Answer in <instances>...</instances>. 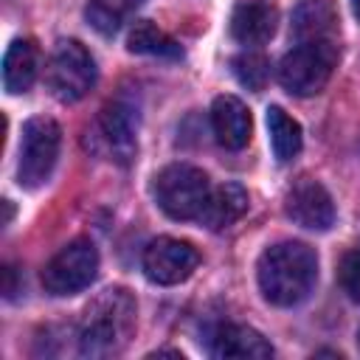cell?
<instances>
[{"mask_svg": "<svg viewBox=\"0 0 360 360\" xmlns=\"http://www.w3.org/2000/svg\"><path fill=\"white\" fill-rule=\"evenodd\" d=\"M256 278L262 295L276 307L301 304L318 278V256L304 242H278L259 256Z\"/></svg>", "mask_w": 360, "mask_h": 360, "instance_id": "1", "label": "cell"}, {"mask_svg": "<svg viewBox=\"0 0 360 360\" xmlns=\"http://www.w3.org/2000/svg\"><path fill=\"white\" fill-rule=\"evenodd\" d=\"M135 329V298L124 287H110L96 295L79 323V349L87 357L118 354Z\"/></svg>", "mask_w": 360, "mask_h": 360, "instance_id": "2", "label": "cell"}, {"mask_svg": "<svg viewBox=\"0 0 360 360\" xmlns=\"http://www.w3.org/2000/svg\"><path fill=\"white\" fill-rule=\"evenodd\" d=\"M338 65V45L332 39L298 42L290 53H284L278 65V82L292 96H315L332 79Z\"/></svg>", "mask_w": 360, "mask_h": 360, "instance_id": "3", "label": "cell"}, {"mask_svg": "<svg viewBox=\"0 0 360 360\" xmlns=\"http://www.w3.org/2000/svg\"><path fill=\"white\" fill-rule=\"evenodd\" d=\"M208 194V174L188 163H172L155 177V202L172 219H197Z\"/></svg>", "mask_w": 360, "mask_h": 360, "instance_id": "4", "label": "cell"}, {"mask_svg": "<svg viewBox=\"0 0 360 360\" xmlns=\"http://www.w3.org/2000/svg\"><path fill=\"white\" fill-rule=\"evenodd\" d=\"M59 143H62V129L53 118L37 115L25 121L20 141V163H17L20 186L39 188L51 177L59 158Z\"/></svg>", "mask_w": 360, "mask_h": 360, "instance_id": "5", "label": "cell"}, {"mask_svg": "<svg viewBox=\"0 0 360 360\" xmlns=\"http://www.w3.org/2000/svg\"><path fill=\"white\" fill-rule=\"evenodd\" d=\"M96 84V62L76 39H62L48 62V87L59 101H79Z\"/></svg>", "mask_w": 360, "mask_h": 360, "instance_id": "6", "label": "cell"}, {"mask_svg": "<svg viewBox=\"0 0 360 360\" xmlns=\"http://www.w3.org/2000/svg\"><path fill=\"white\" fill-rule=\"evenodd\" d=\"M98 273V250L90 239L68 242L45 267H42V287L51 295H73L84 290Z\"/></svg>", "mask_w": 360, "mask_h": 360, "instance_id": "7", "label": "cell"}, {"mask_svg": "<svg viewBox=\"0 0 360 360\" xmlns=\"http://www.w3.org/2000/svg\"><path fill=\"white\" fill-rule=\"evenodd\" d=\"M200 264V253L191 242L174 239V236H158L143 250V273L149 281L172 287L186 281L194 267Z\"/></svg>", "mask_w": 360, "mask_h": 360, "instance_id": "8", "label": "cell"}, {"mask_svg": "<svg viewBox=\"0 0 360 360\" xmlns=\"http://www.w3.org/2000/svg\"><path fill=\"white\" fill-rule=\"evenodd\" d=\"M284 211L295 225L307 231H329L335 225V202L329 191L312 177H301L292 183L284 200Z\"/></svg>", "mask_w": 360, "mask_h": 360, "instance_id": "9", "label": "cell"}, {"mask_svg": "<svg viewBox=\"0 0 360 360\" xmlns=\"http://www.w3.org/2000/svg\"><path fill=\"white\" fill-rule=\"evenodd\" d=\"M101 138L107 143V152L118 163H129L138 149V112L127 101H112L101 110L98 118Z\"/></svg>", "mask_w": 360, "mask_h": 360, "instance_id": "10", "label": "cell"}, {"mask_svg": "<svg viewBox=\"0 0 360 360\" xmlns=\"http://www.w3.org/2000/svg\"><path fill=\"white\" fill-rule=\"evenodd\" d=\"M211 127H214L219 146L236 152V149L248 146L253 121H250L248 107L236 96H217L211 104Z\"/></svg>", "mask_w": 360, "mask_h": 360, "instance_id": "11", "label": "cell"}, {"mask_svg": "<svg viewBox=\"0 0 360 360\" xmlns=\"http://www.w3.org/2000/svg\"><path fill=\"white\" fill-rule=\"evenodd\" d=\"M276 25H278V11L264 0L239 3L231 17V34L242 45H264L276 34Z\"/></svg>", "mask_w": 360, "mask_h": 360, "instance_id": "12", "label": "cell"}, {"mask_svg": "<svg viewBox=\"0 0 360 360\" xmlns=\"http://www.w3.org/2000/svg\"><path fill=\"white\" fill-rule=\"evenodd\" d=\"M290 28L298 42L332 39L338 31V8L332 0H301L292 8Z\"/></svg>", "mask_w": 360, "mask_h": 360, "instance_id": "13", "label": "cell"}, {"mask_svg": "<svg viewBox=\"0 0 360 360\" xmlns=\"http://www.w3.org/2000/svg\"><path fill=\"white\" fill-rule=\"evenodd\" d=\"M248 191L239 186V183H222L217 188H211L202 211H200V222L208 228V231H222V228H231L236 219L245 217L248 211Z\"/></svg>", "mask_w": 360, "mask_h": 360, "instance_id": "14", "label": "cell"}, {"mask_svg": "<svg viewBox=\"0 0 360 360\" xmlns=\"http://www.w3.org/2000/svg\"><path fill=\"white\" fill-rule=\"evenodd\" d=\"M214 357H236V360H264L273 357V346L250 326L225 323L211 340Z\"/></svg>", "mask_w": 360, "mask_h": 360, "instance_id": "15", "label": "cell"}, {"mask_svg": "<svg viewBox=\"0 0 360 360\" xmlns=\"http://www.w3.org/2000/svg\"><path fill=\"white\" fill-rule=\"evenodd\" d=\"M39 70V51L34 39H14L3 56V84L8 93H25Z\"/></svg>", "mask_w": 360, "mask_h": 360, "instance_id": "16", "label": "cell"}, {"mask_svg": "<svg viewBox=\"0 0 360 360\" xmlns=\"http://www.w3.org/2000/svg\"><path fill=\"white\" fill-rule=\"evenodd\" d=\"M267 129H270V146L278 163H290L301 152V127L295 118H290L281 107L267 110Z\"/></svg>", "mask_w": 360, "mask_h": 360, "instance_id": "17", "label": "cell"}, {"mask_svg": "<svg viewBox=\"0 0 360 360\" xmlns=\"http://www.w3.org/2000/svg\"><path fill=\"white\" fill-rule=\"evenodd\" d=\"M129 51L132 53H146V56H169V59H177L183 56L180 45L166 34L160 31L155 22L149 20H138L129 31V39H127Z\"/></svg>", "mask_w": 360, "mask_h": 360, "instance_id": "18", "label": "cell"}, {"mask_svg": "<svg viewBox=\"0 0 360 360\" xmlns=\"http://www.w3.org/2000/svg\"><path fill=\"white\" fill-rule=\"evenodd\" d=\"M143 0H90L84 14L98 34H115Z\"/></svg>", "mask_w": 360, "mask_h": 360, "instance_id": "19", "label": "cell"}, {"mask_svg": "<svg viewBox=\"0 0 360 360\" xmlns=\"http://www.w3.org/2000/svg\"><path fill=\"white\" fill-rule=\"evenodd\" d=\"M231 68H233L236 82H239L242 87H248V90H264V84H267V79H270V62H267L262 53H253V51L239 53V56L231 62Z\"/></svg>", "mask_w": 360, "mask_h": 360, "instance_id": "20", "label": "cell"}, {"mask_svg": "<svg viewBox=\"0 0 360 360\" xmlns=\"http://www.w3.org/2000/svg\"><path fill=\"white\" fill-rule=\"evenodd\" d=\"M338 278H340L343 292H346L352 301L360 304V250L343 253L340 267H338Z\"/></svg>", "mask_w": 360, "mask_h": 360, "instance_id": "21", "label": "cell"}, {"mask_svg": "<svg viewBox=\"0 0 360 360\" xmlns=\"http://www.w3.org/2000/svg\"><path fill=\"white\" fill-rule=\"evenodd\" d=\"M352 11H354V17L360 20V0H352Z\"/></svg>", "mask_w": 360, "mask_h": 360, "instance_id": "22", "label": "cell"}, {"mask_svg": "<svg viewBox=\"0 0 360 360\" xmlns=\"http://www.w3.org/2000/svg\"><path fill=\"white\" fill-rule=\"evenodd\" d=\"M357 346H360V329H357Z\"/></svg>", "mask_w": 360, "mask_h": 360, "instance_id": "23", "label": "cell"}]
</instances>
